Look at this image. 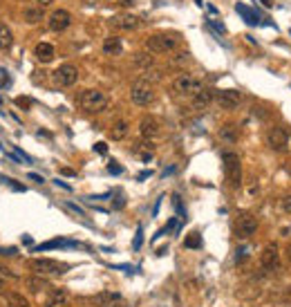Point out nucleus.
I'll list each match as a JSON object with an SVG mask.
<instances>
[{
    "label": "nucleus",
    "instance_id": "de8ad7c7",
    "mask_svg": "<svg viewBox=\"0 0 291 307\" xmlns=\"http://www.w3.org/2000/svg\"><path fill=\"white\" fill-rule=\"evenodd\" d=\"M36 3H38V7H49L54 0H36Z\"/></svg>",
    "mask_w": 291,
    "mask_h": 307
},
{
    "label": "nucleus",
    "instance_id": "c756f323",
    "mask_svg": "<svg viewBox=\"0 0 291 307\" xmlns=\"http://www.w3.org/2000/svg\"><path fill=\"white\" fill-rule=\"evenodd\" d=\"M16 106L18 108H23V110H29V106H32V99H29V97H16Z\"/></svg>",
    "mask_w": 291,
    "mask_h": 307
},
{
    "label": "nucleus",
    "instance_id": "7c9ffc66",
    "mask_svg": "<svg viewBox=\"0 0 291 307\" xmlns=\"http://www.w3.org/2000/svg\"><path fill=\"white\" fill-rule=\"evenodd\" d=\"M141 244H144V229H137V236H134V242H132V247L134 249H141Z\"/></svg>",
    "mask_w": 291,
    "mask_h": 307
},
{
    "label": "nucleus",
    "instance_id": "c85d7f7f",
    "mask_svg": "<svg viewBox=\"0 0 291 307\" xmlns=\"http://www.w3.org/2000/svg\"><path fill=\"white\" fill-rule=\"evenodd\" d=\"M175 226H177V220H170V222H168V224H166V226H164V229H162V231H159V233H154V238H152V242H154V240H157V238H162V236H166V233H168L170 229H175Z\"/></svg>",
    "mask_w": 291,
    "mask_h": 307
},
{
    "label": "nucleus",
    "instance_id": "5701e85b",
    "mask_svg": "<svg viewBox=\"0 0 291 307\" xmlns=\"http://www.w3.org/2000/svg\"><path fill=\"white\" fill-rule=\"evenodd\" d=\"M23 18L25 23H29V25H36V23H41L43 18H45V14H43V7H29L23 11Z\"/></svg>",
    "mask_w": 291,
    "mask_h": 307
},
{
    "label": "nucleus",
    "instance_id": "7ed1b4c3",
    "mask_svg": "<svg viewBox=\"0 0 291 307\" xmlns=\"http://www.w3.org/2000/svg\"><path fill=\"white\" fill-rule=\"evenodd\" d=\"M224 173H226V180L231 184L233 188H240L242 186V162L235 152H224Z\"/></svg>",
    "mask_w": 291,
    "mask_h": 307
},
{
    "label": "nucleus",
    "instance_id": "e433bc0d",
    "mask_svg": "<svg viewBox=\"0 0 291 307\" xmlns=\"http://www.w3.org/2000/svg\"><path fill=\"white\" fill-rule=\"evenodd\" d=\"M94 150L99 152V155H105V152H108V146H105V144H103V141H99V144L94 146Z\"/></svg>",
    "mask_w": 291,
    "mask_h": 307
},
{
    "label": "nucleus",
    "instance_id": "79ce46f5",
    "mask_svg": "<svg viewBox=\"0 0 291 307\" xmlns=\"http://www.w3.org/2000/svg\"><path fill=\"white\" fill-rule=\"evenodd\" d=\"M29 180H34L36 184H43V182H45V177L38 175V173H29Z\"/></svg>",
    "mask_w": 291,
    "mask_h": 307
},
{
    "label": "nucleus",
    "instance_id": "cd10ccee",
    "mask_svg": "<svg viewBox=\"0 0 291 307\" xmlns=\"http://www.w3.org/2000/svg\"><path fill=\"white\" fill-rule=\"evenodd\" d=\"M184 247H186V249H200V247H202V236H200L197 231L190 233L186 240H184Z\"/></svg>",
    "mask_w": 291,
    "mask_h": 307
},
{
    "label": "nucleus",
    "instance_id": "f257e3e1",
    "mask_svg": "<svg viewBox=\"0 0 291 307\" xmlns=\"http://www.w3.org/2000/svg\"><path fill=\"white\" fill-rule=\"evenodd\" d=\"M79 106H81L85 112H103L105 108H108V97H105V92L92 88V90H85L81 92V97H79Z\"/></svg>",
    "mask_w": 291,
    "mask_h": 307
},
{
    "label": "nucleus",
    "instance_id": "4be33fe9",
    "mask_svg": "<svg viewBox=\"0 0 291 307\" xmlns=\"http://www.w3.org/2000/svg\"><path fill=\"white\" fill-rule=\"evenodd\" d=\"M5 303H7V307H32L29 305V300L25 298L23 294H16V292L5 294Z\"/></svg>",
    "mask_w": 291,
    "mask_h": 307
},
{
    "label": "nucleus",
    "instance_id": "20e7f679",
    "mask_svg": "<svg viewBox=\"0 0 291 307\" xmlns=\"http://www.w3.org/2000/svg\"><path fill=\"white\" fill-rule=\"evenodd\" d=\"M179 43V36L177 34H152L150 39L146 41V47L154 54H166V52H172Z\"/></svg>",
    "mask_w": 291,
    "mask_h": 307
},
{
    "label": "nucleus",
    "instance_id": "2eb2a0df",
    "mask_svg": "<svg viewBox=\"0 0 291 307\" xmlns=\"http://www.w3.org/2000/svg\"><path fill=\"white\" fill-rule=\"evenodd\" d=\"M190 99H193V108L195 110H204V108H208L210 106V101H213V90L210 88H202L195 92L193 97H190Z\"/></svg>",
    "mask_w": 291,
    "mask_h": 307
},
{
    "label": "nucleus",
    "instance_id": "a878e982",
    "mask_svg": "<svg viewBox=\"0 0 291 307\" xmlns=\"http://www.w3.org/2000/svg\"><path fill=\"white\" fill-rule=\"evenodd\" d=\"M25 282H27V287L32 292H41V290H47V287H49V282L45 280V276H34V278H27Z\"/></svg>",
    "mask_w": 291,
    "mask_h": 307
},
{
    "label": "nucleus",
    "instance_id": "473e14b6",
    "mask_svg": "<svg viewBox=\"0 0 291 307\" xmlns=\"http://www.w3.org/2000/svg\"><path fill=\"white\" fill-rule=\"evenodd\" d=\"M108 170H110L112 175H121V173H123V166H119L117 162H110V164H108Z\"/></svg>",
    "mask_w": 291,
    "mask_h": 307
},
{
    "label": "nucleus",
    "instance_id": "b1692460",
    "mask_svg": "<svg viewBox=\"0 0 291 307\" xmlns=\"http://www.w3.org/2000/svg\"><path fill=\"white\" fill-rule=\"evenodd\" d=\"M235 9H238V14H242V16H244V21L249 23V25H258V23H260V21H258V14H256L253 9L246 7V5L238 3V5H235Z\"/></svg>",
    "mask_w": 291,
    "mask_h": 307
},
{
    "label": "nucleus",
    "instance_id": "423d86ee",
    "mask_svg": "<svg viewBox=\"0 0 291 307\" xmlns=\"http://www.w3.org/2000/svg\"><path fill=\"white\" fill-rule=\"evenodd\" d=\"M256 231H258V220L253 218L251 213H240V216L235 218V222H233V233H235L238 238L246 240V238H251Z\"/></svg>",
    "mask_w": 291,
    "mask_h": 307
},
{
    "label": "nucleus",
    "instance_id": "39448f33",
    "mask_svg": "<svg viewBox=\"0 0 291 307\" xmlns=\"http://www.w3.org/2000/svg\"><path fill=\"white\" fill-rule=\"evenodd\" d=\"M130 99H132V103H137V106H148V103H152V99H154L152 85L148 81H144V79H139V81L132 83V88H130Z\"/></svg>",
    "mask_w": 291,
    "mask_h": 307
},
{
    "label": "nucleus",
    "instance_id": "c03bdc74",
    "mask_svg": "<svg viewBox=\"0 0 291 307\" xmlns=\"http://www.w3.org/2000/svg\"><path fill=\"white\" fill-rule=\"evenodd\" d=\"M123 204H126V200H123V195H117V200H114V206H117V208H121Z\"/></svg>",
    "mask_w": 291,
    "mask_h": 307
},
{
    "label": "nucleus",
    "instance_id": "9d476101",
    "mask_svg": "<svg viewBox=\"0 0 291 307\" xmlns=\"http://www.w3.org/2000/svg\"><path fill=\"white\" fill-rule=\"evenodd\" d=\"M172 88H175L177 94H190V97H193L195 92L202 88V83L195 81L190 74H179L175 81H172Z\"/></svg>",
    "mask_w": 291,
    "mask_h": 307
},
{
    "label": "nucleus",
    "instance_id": "a211bd4d",
    "mask_svg": "<svg viewBox=\"0 0 291 307\" xmlns=\"http://www.w3.org/2000/svg\"><path fill=\"white\" fill-rule=\"evenodd\" d=\"M94 300L99 307H117L123 298H121V294H117V292H101Z\"/></svg>",
    "mask_w": 291,
    "mask_h": 307
},
{
    "label": "nucleus",
    "instance_id": "f3484780",
    "mask_svg": "<svg viewBox=\"0 0 291 307\" xmlns=\"http://www.w3.org/2000/svg\"><path fill=\"white\" fill-rule=\"evenodd\" d=\"M123 52V43L119 36H108V39L103 41V54H108V56H119Z\"/></svg>",
    "mask_w": 291,
    "mask_h": 307
},
{
    "label": "nucleus",
    "instance_id": "f8f14e48",
    "mask_svg": "<svg viewBox=\"0 0 291 307\" xmlns=\"http://www.w3.org/2000/svg\"><path fill=\"white\" fill-rule=\"evenodd\" d=\"M70 23H72V14L67 9H56L47 18V25L52 32H63V29L70 27Z\"/></svg>",
    "mask_w": 291,
    "mask_h": 307
},
{
    "label": "nucleus",
    "instance_id": "bb28decb",
    "mask_svg": "<svg viewBox=\"0 0 291 307\" xmlns=\"http://www.w3.org/2000/svg\"><path fill=\"white\" fill-rule=\"evenodd\" d=\"M128 135V121H117L112 126V130H110V137L112 139H123Z\"/></svg>",
    "mask_w": 291,
    "mask_h": 307
},
{
    "label": "nucleus",
    "instance_id": "f03ea898",
    "mask_svg": "<svg viewBox=\"0 0 291 307\" xmlns=\"http://www.w3.org/2000/svg\"><path fill=\"white\" fill-rule=\"evenodd\" d=\"M29 267H32L38 276H63L67 269H70V265L52 260V258H34V260L29 262Z\"/></svg>",
    "mask_w": 291,
    "mask_h": 307
},
{
    "label": "nucleus",
    "instance_id": "6ab92c4d",
    "mask_svg": "<svg viewBox=\"0 0 291 307\" xmlns=\"http://www.w3.org/2000/svg\"><path fill=\"white\" fill-rule=\"evenodd\" d=\"M34 56L41 61V63H49V61H54V45L52 43H38L34 50Z\"/></svg>",
    "mask_w": 291,
    "mask_h": 307
},
{
    "label": "nucleus",
    "instance_id": "2f4dec72",
    "mask_svg": "<svg viewBox=\"0 0 291 307\" xmlns=\"http://www.w3.org/2000/svg\"><path fill=\"white\" fill-rule=\"evenodd\" d=\"M9 74H7V70L5 67H0V88H5V85H9Z\"/></svg>",
    "mask_w": 291,
    "mask_h": 307
},
{
    "label": "nucleus",
    "instance_id": "8fccbe9b",
    "mask_svg": "<svg viewBox=\"0 0 291 307\" xmlns=\"http://www.w3.org/2000/svg\"><path fill=\"white\" fill-rule=\"evenodd\" d=\"M3 287H5V282H3V278H0V292H3Z\"/></svg>",
    "mask_w": 291,
    "mask_h": 307
},
{
    "label": "nucleus",
    "instance_id": "3c124183",
    "mask_svg": "<svg viewBox=\"0 0 291 307\" xmlns=\"http://www.w3.org/2000/svg\"><path fill=\"white\" fill-rule=\"evenodd\" d=\"M289 260H291V247H289Z\"/></svg>",
    "mask_w": 291,
    "mask_h": 307
},
{
    "label": "nucleus",
    "instance_id": "aec40b11",
    "mask_svg": "<svg viewBox=\"0 0 291 307\" xmlns=\"http://www.w3.org/2000/svg\"><path fill=\"white\" fill-rule=\"evenodd\" d=\"M63 247H76V242L63 240V238H54V240H49V242L38 244V247H36L34 251H49V249H63Z\"/></svg>",
    "mask_w": 291,
    "mask_h": 307
},
{
    "label": "nucleus",
    "instance_id": "4c0bfd02",
    "mask_svg": "<svg viewBox=\"0 0 291 307\" xmlns=\"http://www.w3.org/2000/svg\"><path fill=\"white\" fill-rule=\"evenodd\" d=\"M208 25H213V27H215V29H218V32H220V34H224V32H226V27H224V25H222V23H215V21H210V18H208Z\"/></svg>",
    "mask_w": 291,
    "mask_h": 307
},
{
    "label": "nucleus",
    "instance_id": "37998d69",
    "mask_svg": "<svg viewBox=\"0 0 291 307\" xmlns=\"http://www.w3.org/2000/svg\"><path fill=\"white\" fill-rule=\"evenodd\" d=\"M61 175H67V177H74V175H76V170H72V168H61Z\"/></svg>",
    "mask_w": 291,
    "mask_h": 307
},
{
    "label": "nucleus",
    "instance_id": "412c9836",
    "mask_svg": "<svg viewBox=\"0 0 291 307\" xmlns=\"http://www.w3.org/2000/svg\"><path fill=\"white\" fill-rule=\"evenodd\" d=\"M11 45H14V34L5 23H0V52H7Z\"/></svg>",
    "mask_w": 291,
    "mask_h": 307
},
{
    "label": "nucleus",
    "instance_id": "a18cd8bd",
    "mask_svg": "<svg viewBox=\"0 0 291 307\" xmlns=\"http://www.w3.org/2000/svg\"><path fill=\"white\" fill-rule=\"evenodd\" d=\"M134 3H137V0H119V5H121V7H132Z\"/></svg>",
    "mask_w": 291,
    "mask_h": 307
},
{
    "label": "nucleus",
    "instance_id": "72a5a7b5",
    "mask_svg": "<svg viewBox=\"0 0 291 307\" xmlns=\"http://www.w3.org/2000/svg\"><path fill=\"white\" fill-rule=\"evenodd\" d=\"M246 258H249V249H246V247H240V249H238V256H235V260L242 262V260H246Z\"/></svg>",
    "mask_w": 291,
    "mask_h": 307
},
{
    "label": "nucleus",
    "instance_id": "f704fd0d",
    "mask_svg": "<svg viewBox=\"0 0 291 307\" xmlns=\"http://www.w3.org/2000/svg\"><path fill=\"white\" fill-rule=\"evenodd\" d=\"M5 182H7L9 186L14 188V191H27V188L23 186V184H18V182H14V180H11V177H5Z\"/></svg>",
    "mask_w": 291,
    "mask_h": 307
},
{
    "label": "nucleus",
    "instance_id": "4468645a",
    "mask_svg": "<svg viewBox=\"0 0 291 307\" xmlns=\"http://www.w3.org/2000/svg\"><path fill=\"white\" fill-rule=\"evenodd\" d=\"M139 132L144 139H154L159 135V121L154 117H144L139 124Z\"/></svg>",
    "mask_w": 291,
    "mask_h": 307
},
{
    "label": "nucleus",
    "instance_id": "49530a36",
    "mask_svg": "<svg viewBox=\"0 0 291 307\" xmlns=\"http://www.w3.org/2000/svg\"><path fill=\"white\" fill-rule=\"evenodd\" d=\"M54 184H56V186H61V188H65V191H72V186H70V184H65V182H61V180H56Z\"/></svg>",
    "mask_w": 291,
    "mask_h": 307
},
{
    "label": "nucleus",
    "instance_id": "393cba45",
    "mask_svg": "<svg viewBox=\"0 0 291 307\" xmlns=\"http://www.w3.org/2000/svg\"><path fill=\"white\" fill-rule=\"evenodd\" d=\"M218 135H220L222 141H226V144H233V141L238 139V132H235V126L233 124H224V126L220 128Z\"/></svg>",
    "mask_w": 291,
    "mask_h": 307
},
{
    "label": "nucleus",
    "instance_id": "09e8293b",
    "mask_svg": "<svg viewBox=\"0 0 291 307\" xmlns=\"http://www.w3.org/2000/svg\"><path fill=\"white\" fill-rule=\"evenodd\" d=\"M195 5H200V7H202V5H204V0H195Z\"/></svg>",
    "mask_w": 291,
    "mask_h": 307
},
{
    "label": "nucleus",
    "instance_id": "1a4fd4ad",
    "mask_svg": "<svg viewBox=\"0 0 291 307\" xmlns=\"http://www.w3.org/2000/svg\"><path fill=\"white\" fill-rule=\"evenodd\" d=\"M215 101H218V106L224 108V110H235V108H240V103H242V94H240L238 90H218Z\"/></svg>",
    "mask_w": 291,
    "mask_h": 307
},
{
    "label": "nucleus",
    "instance_id": "dca6fc26",
    "mask_svg": "<svg viewBox=\"0 0 291 307\" xmlns=\"http://www.w3.org/2000/svg\"><path fill=\"white\" fill-rule=\"evenodd\" d=\"M43 307H70V298H67V294L63 290H52L47 294Z\"/></svg>",
    "mask_w": 291,
    "mask_h": 307
},
{
    "label": "nucleus",
    "instance_id": "ddd939ff",
    "mask_svg": "<svg viewBox=\"0 0 291 307\" xmlns=\"http://www.w3.org/2000/svg\"><path fill=\"white\" fill-rule=\"evenodd\" d=\"M112 27L117 29H126V32H132V29H137L139 27V18L137 16H132V14H119V16H112Z\"/></svg>",
    "mask_w": 291,
    "mask_h": 307
},
{
    "label": "nucleus",
    "instance_id": "6e6552de",
    "mask_svg": "<svg viewBox=\"0 0 291 307\" xmlns=\"http://www.w3.org/2000/svg\"><path fill=\"white\" fill-rule=\"evenodd\" d=\"M267 144L271 150H287V144H289V132L284 130L282 126H274L271 130L267 132Z\"/></svg>",
    "mask_w": 291,
    "mask_h": 307
},
{
    "label": "nucleus",
    "instance_id": "c9c22d12",
    "mask_svg": "<svg viewBox=\"0 0 291 307\" xmlns=\"http://www.w3.org/2000/svg\"><path fill=\"white\" fill-rule=\"evenodd\" d=\"M65 206H67V208H72V211L76 213V216H85V213H83V208H81V206H76V204H72V202H67Z\"/></svg>",
    "mask_w": 291,
    "mask_h": 307
},
{
    "label": "nucleus",
    "instance_id": "9b49d317",
    "mask_svg": "<svg viewBox=\"0 0 291 307\" xmlns=\"http://www.w3.org/2000/svg\"><path fill=\"white\" fill-rule=\"evenodd\" d=\"M260 267L267 269V272H278V269H280V258H278V247H276V242H271L269 247L262 251V258H260Z\"/></svg>",
    "mask_w": 291,
    "mask_h": 307
},
{
    "label": "nucleus",
    "instance_id": "58836bf2",
    "mask_svg": "<svg viewBox=\"0 0 291 307\" xmlns=\"http://www.w3.org/2000/svg\"><path fill=\"white\" fill-rule=\"evenodd\" d=\"M282 208H284V211H287L289 216H291V195H287V198L282 200Z\"/></svg>",
    "mask_w": 291,
    "mask_h": 307
},
{
    "label": "nucleus",
    "instance_id": "a19ab883",
    "mask_svg": "<svg viewBox=\"0 0 291 307\" xmlns=\"http://www.w3.org/2000/svg\"><path fill=\"white\" fill-rule=\"evenodd\" d=\"M172 202H175V208H177V213H179V216L184 218V206H182V202H179V198H177V195H175V198H172Z\"/></svg>",
    "mask_w": 291,
    "mask_h": 307
},
{
    "label": "nucleus",
    "instance_id": "ea45409f",
    "mask_svg": "<svg viewBox=\"0 0 291 307\" xmlns=\"http://www.w3.org/2000/svg\"><path fill=\"white\" fill-rule=\"evenodd\" d=\"M0 256H16V247H7V249L0 247Z\"/></svg>",
    "mask_w": 291,
    "mask_h": 307
},
{
    "label": "nucleus",
    "instance_id": "0eeeda50",
    "mask_svg": "<svg viewBox=\"0 0 291 307\" xmlns=\"http://www.w3.org/2000/svg\"><path fill=\"white\" fill-rule=\"evenodd\" d=\"M52 79H54V83H56L59 88H70V85L76 83V79H79V70H76L74 65L65 63V65H61L59 70H54Z\"/></svg>",
    "mask_w": 291,
    "mask_h": 307
}]
</instances>
